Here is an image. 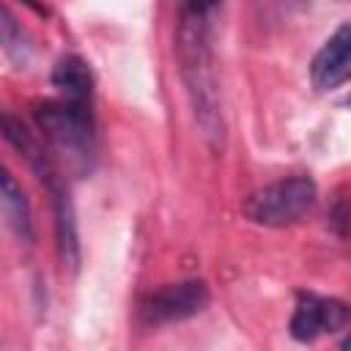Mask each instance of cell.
<instances>
[{
  "label": "cell",
  "instance_id": "4",
  "mask_svg": "<svg viewBox=\"0 0 351 351\" xmlns=\"http://www.w3.org/2000/svg\"><path fill=\"white\" fill-rule=\"evenodd\" d=\"M315 181L307 176L280 178L266 184L263 189L252 192L244 203V217L255 225L266 228H285L299 222L315 203Z\"/></svg>",
  "mask_w": 351,
  "mask_h": 351
},
{
  "label": "cell",
  "instance_id": "11",
  "mask_svg": "<svg viewBox=\"0 0 351 351\" xmlns=\"http://www.w3.org/2000/svg\"><path fill=\"white\" fill-rule=\"evenodd\" d=\"M329 225L340 236H351V200H337L329 211Z\"/></svg>",
  "mask_w": 351,
  "mask_h": 351
},
{
  "label": "cell",
  "instance_id": "13",
  "mask_svg": "<svg viewBox=\"0 0 351 351\" xmlns=\"http://www.w3.org/2000/svg\"><path fill=\"white\" fill-rule=\"evenodd\" d=\"M343 104H346V107H351V96H348V99H346V101H343Z\"/></svg>",
  "mask_w": 351,
  "mask_h": 351
},
{
  "label": "cell",
  "instance_id": "6",
  "mask_svg": "<svg viewBox=\"0 0 351 351\" xmlns=\"http://www.w3.org/2000/svg\"><path fill=\"white\" fill-rule=\"evenodd\" d=\"M346 318H348V307L343 302L315 293H299L296 310L291 315V335L299 343H310L326 332L340 329Z\"/></svg>",
  "mask_w": 351,
  "mask_h": 351
},
{
  "label": "cell",
  "instance_id": "2",
  "mask_svg": "<svg viewBox=\"0 0 351 351\" xmlns=\"http://www.w3.org/2000/svg\"><path fill=\"white\" fill-rule=\"evenodd\" d=\"M33 121L44 134L47 151L58 167L82 178L96 165V118L93 104L69 99H44L33 104Z\"/></svg>",
  "mask_w": 351,
  "mask_h": 351
},
{
  "label": "cell",
  "instance_id": "5",
  "mask_svg": "<svg viewBox=\"0 0 351 351\" xmlns=\"http://www.w3.org/2000/svg\"><path fill=\"white\" fill-rule=\"evenodd\" d=\"M208 285L203 280H178L165 282L154 291H148L137 304V318L145 326H162L186 321L206 310L208 304Z\"/></svg>",
  "mask_w": 351,
  "mask_h": 351
},
{
  "label": "cell",
  "instance_id": "12",
  "mask_svg": "<svg viewBox=\"0 0 351 351\" xmlns=\"http://www.w3.org/2000/svg\"><path fill=\"white\" fill-rule=\"evenodd\" d=\"M340 351H351V335L343 340V346H340Z\"/></svg>",
  "mask_w": 351,
  "mask_h": 351
},
{
  "label": "cell",
  "instance_id": "9",
  "mask_svg": "<svg viewBox=\"0 0 351 351\" xmlns=\"http://www.w3.org/2000/svg\"><path fill=\"white\" fill-rule=\"evenodd\" d=\"M0 184H3V214H5V222H8V228L14 230V236L19 241L30 244L33 241V219H30L27 197H25L22 186L14 181V176L8 170H3Z\"/></svg>",
  "mask_w": 351,
  "mask_h": 351
},
{
  "label": "cell",
  "instance_id": "8",
  "mask_svg": "<svg viewBox=\"0 0 351 351\" xmlns=\"http://www.w3.org/2000/svg\"><path fill=\"white\" fill-rule=\"evenodd\" d=\"M52 85L60 90V99L90 104L93 99V77L88 63L80 55H63L52 69Z\"/></svg>",
  "mask_w": 351,
  "mask_h": 351
},
{
  "label": "cell",
  "instance_id": "7",
  "mask_svg": "<svg viewBox=\"0 0 351 351\" xmlns=\"http://www.w3.org/2000/svg\"><path fill=\"white\" fill-rule=\"evenodd\" d=\"M310 77L318 90H332L351 80V22L340 25L324 41V47L313 58Z\"/></svg>",
  "mask_w": 351,
  "mask_h": 351
},
{
  "label": "cell",
  "instance_id": "3",
  "mask_svg": "<svg viewBox=\"0 0 351 351\" xmlns=\"http://www.w3.org/2000/svg\"><path fill=\"white\" fill-rule=\"evenodd\" d=\"M3 137L27 159V165L38 176V181L47 186V192L52 197V211H55L58 255H60L63 266L77 269V261H80L77 219H74V206H71V197H69V189H66V181H63V170L58 167V162L52 159V154L11 112H3Z\"/></svg>",
  "mask_w": 351,
  "mask_h": 351
},
{
  "label": "cell",
  "instance_id": "10",
  "mask_svg": "<svg viewBox=\"0 0 351 351\" xmlns=\"http://www.w3.org/2000/svg\"><path fill=\"white\" fill-rule=\"evenodd\" d=\"M0 33H3V49H5V55L25 63L27 55H30L27 33H25V27L14 19V14H11L8 5H0Z\"/></svg>",
  "mask_w": 351,
  "mask_h": 351
},
{
  "label": "cell",
  "instance_id": "1",
  "mask_svg": "<svg viewBox=\"0 0 351 351\" xmlns=\"http://www.w3.org/2000/svg\"><path fill=\"white\" fill-rule=\"evenodd\" d=\"M214 11L217 5H203V3L178 8L176 58L200 137L208 143V148L217 151L225 140V121H222V101H219V82H217L214 44H211Z\"/></svg>",
  "mask_w": 351,
  "mask_h": 351
}]
</instances>
